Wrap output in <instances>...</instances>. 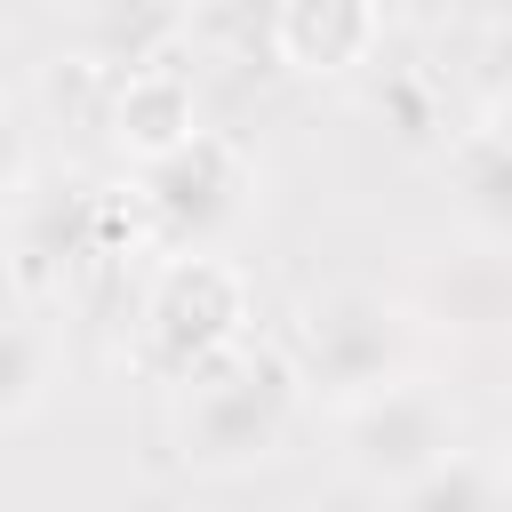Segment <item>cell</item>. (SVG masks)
<instances>
[{"label":"cell","mask_w":512,"mask_h":512,"mask_svg":"<svg viewBox=\"0 0 512 512\" xmlns=\"http://www.w3.org/2000/svg\"><path fill=\"white\" fill-rule=\"evenodd\" d=\"M304 416V384L288 368L280 344H232L208 368L184 376L176 400V456L192 472H256L264 456H280V440Z\"/></svg>","instance_id":"6da1fadb"},{"label":"cell","mask_w":512,"mask_h":512,"mask_svg":"<svg viewBox=\"0 0 512 512\" xmlns=\"http://www.w3.org/2000/svg\"><path fill=\"white\" fill-rule=\"evenodd\" d=\"M248 272L232 256H216L208 240L200 248H168L144 280V304H136V368L160 376V384H184L192 368H208L216 352H232L248 336Z\"/></svg>","instance_id":"7a4b0ae2"},{"label":"cell","mask_w":512,"mask_h":512,"mask_svg":"<svg viewBox=\"0 0 512 512\" xmlns=\"http://www.w3.org/2000/svg\"><path fill=\"white\" fill-rule=\"evenodd\" d=\"M304 400H352L384 376H400L408 360V312L384 304L376 288H320L288 312V336H280Z\"/></svg>","instance_id":"3957f363"},{"label":"cell","mask_w":512,"mask_h":512,"mask_svg":"<svg viewBox=\"0 0 512 512\" xmlns=\"http://www.w3.org/2000/svg\"><path fill=\"white\" fill-rule=\"evenodd\" d=\"M456 440H464V408L432 376H384V384L344 400V464L376 496H392L408 472H424Z\"/></svg>","instance_id":"277c9868"},{"label":"cell","mask_w":512,"mask_h":512,"mask_svg":"<svg viewBox=\"0 0 512 512\" xmlns=\"http://www.w3.org/2000/svg\"><path fill=\"white\" fill-rule=\"evenodd\" d=\"M248 192H256V168H248V152H240L232 136H216V128H192L184 144L136 160V208H144V224H152L168 248L216 240V232L248 208Z\"/></svg>","instance_id":"5b68a950"},{"label":"cell","mask_w":512,"mask_h":512,"mask_svg":"<svg viewBox=\"0 0 512 512\" xmlns=\"http://www.w3.org/2000/svg\"><path fill=\"white\" fill-rule=\"evenodd\" d=\"M264 48L296 80H344L384 48V0H272Z\"/></svg>","instance_id":"8992f818"},{"label":"cell","mask_w":512,"mask_h":512,"mask_svg":"<svg viewBox=\"0 0 512 512\" xmlns=\"http://www.w3.org/2000/svg\"><path fill=\"white\" fill-rule=\"evenodd\" d=\"M104 224H112V200H104L88 176H64V184L24 192L16 272H24L32 288H64L80 264H96V256H104Z\"/></svg>","instance_id":"52a82bcc"},{"label":"cell","mask_w":512,"mask_h":512,"mask_svg":"<svg viewBox=\"0 0 512 512\" xmlns=\"http://www.w3.org/2000/svg\"><path fill=\"white\" fill-rule=\"evenodd\" d=\"M128 160H152L168 144H184L200 128V88L176 56H152V64H128L112 72V96H104V120H96Z\"/></svg>","instance_id":"ba28073f"},{"label":"cell","mask_w":512,"mask_h":512,"mask_svg":"<svg viewBox=\"0 0 512 512\" xmlns=\"http://www.w3.org/2000/svg\"><path fill=\"white\" fill-rule=\"evenodd\" d=\"M448 192H456V208L480 240H504V224H512V152H504L496 104L448 144Z\"/></svg>","instance_id":"9c48e42d"},{"label":"cell","mask_w":512,"mask_h":512,"mask_svg":"<svg viewBox=\"0 0 512 512\" xmlns=\"http://www.w3.org/2000/svg\"><path fill=\"white\" fill-rule=\"evenodd\" d=\"M504 496H512L504 456H496V448H472V440L440 448L424 472H408V480L392 488V504H408V512H488V504H504Z\"/></svg>","instance_id":"30bf717a"},{"label":"cell","mask_w":512,"mask_h":512,"mask_svg":"<svg viewBox=\"0 0 512 512\" xmlns=\"http://www.w3.org/2000/svg\"><path fill=\"white\" fill-rule=\"evenodd\" d=\"M176 40H184L176 0H88V56H104L112 72L176 56Z\"/></svg>","instance_id":"8fae6325"},{"label":"cell","mask_w":512,"mask_h":512,"mask_svg":"<svg viewBox=\"0 0 512 512\" xmlns=\"http://www.w3.org/2000/svg\"><path fill=\"white\" fill-rule=\"evenodd\" d=\"M56 392V328L32 312H0V424H24Z\"/></svg>","instance_id":"7c38bea8"},{"label":"cell","mask_w":512,"mask_h":512,"mask_svg":"<svg viewBox=\"0 0 512 512\" xmlns=\"http://www.w3.org/2000/svg\"><path fill=\"white\" fill-rule=\"evenodd\" d=\"M440 312H448L456 328H496V320H504V256H496V240H488L480 256H456V264L440 272Z\"/></svg>","instance_id":"4fadbf2b"},{"label":"cell","mask_w":512,"mask_h":512,"mask_svg":"<svg viewBox=\"0 0 512 512\" xmlns=\"http://www.w3.org/2000/svg\"><path fill=\"white\" fill-rule=\"evenodd\" d=\"M104 96H112V64L104 56H56L48 72H40V104L56 112V120H104Z\"/></svg>","instance_id":"5bb4252c"},{"label":"cell","mask_w":512,"mask_h":512,"mask_svg":"<svg viewBox=\"0 0 512 512\" xmlns=\"http://www.w3.org/2000/svg\"><path fill=\"white\" fill-rule=\"evenodd\" d=\"M24 176H32V152H24V128L0 112V192H24Z\"/></svg>","instance_id":"9a60e30c"},{"label":"cell","mask_w":512,"mask_h":512,"mask_svg":"<svg viewBox=\"0 0 512 512\" xmlns=\"http://www.w3.org/2000/svg\"><path fill=\"white\" fill-rule=\"evenodd\" d=\"M392 8H400V16H416V24H440L456 0H392Z\"/></svg>","instance_id":"2e32d148"}]
</instances>
